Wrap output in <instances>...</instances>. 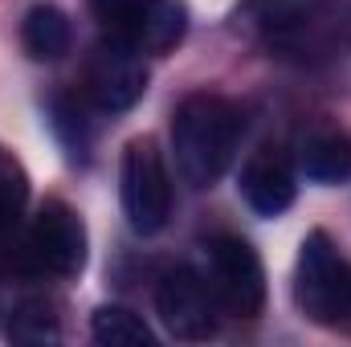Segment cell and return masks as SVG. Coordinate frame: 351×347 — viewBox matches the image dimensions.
Listing matches in <instances>:
<instances>
[{
    "instance_id": "cell-1",
    "label": "cell",
    "mask_w": 351,
    "mask_h": 347,
    "mask_svg": "<svg viewBox=\"0 0 351 347\" xmlns=\"http://www.w3.org/2000/svg\"><path fill=\"white\" fill-rule=\"evenodd\" d=\"M241 131H245V115L237 102L208 90L188 94L172 115V152L180 180L196 192L213 188L233 164Z\"/></svg>"
},
{
    "instance_id": "cell-12",
    "label": "cell",
    "mask_w": 351,
    "mask_h": 347,
    "mask_svg": "<svg viewBox=\"0 0 351 347\" xmlns=\"http://www.w3.org/2000/svg\"><path fill=\"white\" fill-rule=\"evenodd\" d=\"M319 8H323V0H241L237 21H245V25L258 29V33L278 37V33L302 29Z\"/></svg>"
},
{
    "instance_id": "cell-11",
    "label": "cell",
    "mask_w": 351,
    "mask_h": 347,
    "mask_svg": "<svg viewBox=\"0 0 351 347\" xmlns=\"http://www.w3.org/2000/svg\"><path fill=\"white\" fill-rule=\"evenodd\" d=\"M70 41H74V29H70V16L58 8V4H33L21 21V45L33 62H58L70 53Z\"/></svg>"
},
{
    "instance_id": "cell-15",
    "label": "cell",
    "mask_w": 351,
    "mask_h": 347,
    "mask_svg": "<svg viewBox=\"0 0 351 347\" xmlns=\"http://www.w3.org/2000/svg\"><path fill=\"white\" fill-rule=\"evenodd\" d=\"M58 335H62V323H58L53 302H45V298L16 302V311L8 319V339L12 344H53Z\"/></svg>"
},
{
    "instance_id": "cell-10",
    "label": "cell",
    "mask_w": 351,
    "mask_h": 347,
    "mask_svg": "<svg viewBox=\"0 0 351 347\" xmlns=\"http://www.w3.org/2000/svg\"><path fill=\"white\" fill-rule=\"evenodd\" d=\"M298 172L315 184H343L351 176V139L339 127H311L298 139Z\"/></svg>"
},
{
    "instance_id": "cell-7",
    "label": "cell",
    "mask_w": 351,
    "mask_h": 347,
    "mask_svg": "<svg viewBox=\"0 0 351 347\" xmlns=\"http://www.w3.org/2000/svg\"><path fill=\"white\" fill-rule=\"evenodd\" d=\"M147 90V66L143 58L123 45V41H102L94 45L82 66V98L90 106L106 110V115H119V110H131Z\"/></svg>"
},
{
    "instance_id": "cell-8",
    "label": "cell",
    "mask_w": 351,
    "mask_h": 347,
    "mask_svg": "<svg viewBox=\"0 0 351 347\" xmlns=\"http://www.w3.org/2000/svg\"><path fill=\"white\" fill-rule=\"evenodd\" d=\"M156 311L164 319V327L176 339H208L217 335V298L204 282V274H196L192 265H172L164 270L160 286H156Z\"/></svg>"
},
{
    "instance_id": "cell-9",
    "label": "cell",
    "mask_w": 351,
    "mask_h": 347,
    "mask_svg": "<svg viewBox=\"0 0 351 347\" xmlns=\"http://www.w3.org/2000/svg\"><path fill=\"white\" fill-rule=\"evenodd\" d=\"M294 192H298V184H294V168H290V160H286V152L282 147H258L250 160H245V168H241V196H245V204L258 213V217H278V213H286L290 204H294Z\"/></svg>"
},
{
    "instance_id": "cell-5",
    "label": "cell",
    "mask_w": 351,
    "mask_h": 347,
    "mask_svg": "<svg viewBox=\"0 0 351 347\" xmlns=\"http://www.w3.org/2000/svg\"><path fill=\"white\" fill-rule=\"evenodd\" d=\"M21 265L37 278H78L86 270V225H82V217L62 200H45L25 229Z\"/></svg>"
},
{
    "instance_id": "cell-13",
    "label": "cell",
    "mask_w": 351,
    "mask_h": 347,
    "mask_svg": "<svg viewBox=\"0 0 351 347\" xmlns=\"http://www.w3.org/2000/svg\"><path fill=\"white\" fill-rule=\"evenodd\" d=\"M90 335L106 347H147L152 327L127 307H98L90 315Z\"/></svg>"
},
{
    "instance_id": "cell-3",
    "label": "cell",
    "mask_w": 351,
    "mask_h": 347,
    "mask_svg": "<svg viewBox=\"0 0 351 347\" xmlns=\"http://www.w3.org/2000/svg\"><path fill=\"white\" fill-rule=\"evenodd\" d=\"M119 196H123V213H127V221L139 237H152L168 225V217H172V176H168L164 152L152 135L131 139L123 147Z\"/></svg>"
},
{
    "instance_id": "cell-2",
    "label": "cell",
    "mask_w": 351,
    "mask_h": 347,
    "mask_svg": "<svg viewBox=\"0 0 351 347\" xmlns=\"http://www.w3.org/2000/svg\"><path fill=\"white\" fill-rule=\"evenodd\" d=\"M294 302L319 327H351V261L323 229L306 233L298 250Z\"/></svg>"
},
{
    "instance_id": "cell-4",
    "label": "cell",
    "mask_w": 351,
    "mask_h": 347,
    "mask_svg": "<svg viewBox=\"0 0 351 347\" xmlns=\"http://www.w3.org/2000/svg\"><path fill=\"white\" fill-rule=\"evenodd\" d=\"M90 8L106 37L131 45L135 53H168L188 33L184 0H90Z\"/></svg>"
},
{
    "instance_id": "cell-14",
    "label": "cell",
    "mask_w": 351,
    "mask_h": 347,
    "mask_svg": "<svg viewBox=\"0 0 351 347\" xmlns=\"http://www.w3.org/2000/svg\"><path fill=\"white\" fill-rule=\"evenodd\" d=\"M29 204V172L12 152H0V246L12 237Z\"/></svg>"
},
{
    "instance_id": "cell-6",
    "label": "cell",
    "mask_w": 351,
    "mask_h": 347,
    "mask_svg": "<svg viewBox=\"0 0 351 347\" xmlns=\"http://www.w3.org/2000/svg\"><path fill=\"white\" fill-rule=\"evenodd\" d=\"M204 282H208V290L225 315L254 319L265 307V265L245 237L225 233V237L208 241Z\"/></svg>"
}]
</instances>
